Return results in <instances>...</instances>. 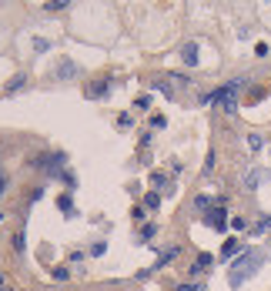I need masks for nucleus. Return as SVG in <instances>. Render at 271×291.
<instances>
[{"mask_svg":"<svg viewBox=\"0 0 271 291\" xmlns=\"http://www.w3.org/2000/svg\"><path fill=\"white\" fill-rule=\"evenodd\" d=\"M131 124H134V121H131V114H121V117H117V127H131Z\"/></svg>","mask_w":271,"mask_h":291,"instance_id":"4be33fe9","label":"nucleus"},{"mask_svg":"<svg viewBox=\"0 0 271 291\" xmlns=\"http://www.w3.org/2000/svg\"><path fill=\"white\" fill-rule=\"evenodd\" d=\"M231 228H234V231H245L248 221H245V218H231Z\"/></svg>","mask_w":271,"mask_h":291,"instance_id":"aec40b11","label":"nucleus"},{"mask_svg":"<svg viewBox=\"0 0 271 291\" xmlns=\"http://www.w3.org/2000/svg\"><path fill=\"white\" fill-rule=\"evenodd\" d=\"M24 84H27V77H24V74H14V77L7 81V94H14V90H20Z\"/></svg>","mask_w":271,"mask_h":291,"instance_id":"9d476101","label":"nucleus"},{"mask_svg":"<svg viewBox=\"0 0 271 291\" xmlns=\"http://www.w3.org/2000/svg\"><path fill=\"white\" fill-rule=\"evenodd\" d=\"M261 147H264V134L251 131V134H248V151H261Z\"/></svg>","mask_w":271,"mask_h":291,"instance_id":"1a4fd4ad","label":"nucleus"},{"mask_svg":"<svg viewBox=\"0 0 271 291\" xmlns=\"http://www.w3.org/2000/svg\"><path fill=\"white\" fill-rule=\"evenodd\" d=\"M14 251L17 254H24V231H17L14 235Z\"/></svg>","mask_w":271,"mask_h":291,"instance_id":"4468645a","label":"nucleus"},{"mask_svg":"<svg viewBox=\"0 0 271 291\" xmlns=\"http://www.w3.org/2000/svg\"><path fill=\"white\" fill-rule=\"evenodd\" d=\"M177 291H204L201 284H177Z\"/></svg>","mask_w":271,"mask_h":291,"instance_id":"b1692460","label":"nucleus"},{"mask_svg":"<svg viewBox=\"0 0 271 291\" xmlns=\"http://www.w3.org/2000/svg\"><path fill=\"white\" fill-rule=\"evenodd\" d=\"M194 204H198V208H211V198H207V194H198V198H194Z\"/></svg>","mask_w":271,"mask_h":291,"instance_id":"a211bd4d","label":"nucleus"},{"mask_svg":"<svg viewBox=\"0 0 271 291\" xmlns=\"http://www.w3.org/2000/svg\"><path fill=\"white\" fill-rule=\"evenodd\" d=\"M144 204H147V208H158V204H161V198H158V194H154V191H147V198H144Z\"/></svg>","mask_w":271,"mask_h":291,"instance_id":"2eb2a0df","label":"nucleus"},{"mask_svg":"<svg viewBox=\"0 0 271 291\" xmlns=\"http://www.w3.org/2000/svg\"><path fill=\"white\" fill-rule=\"evenodd\" d=\"M67 278H71L67 268H54V281H67Z\"/></svg>","mask_w":271,"mask_h":291,"instance_id":"f3484780","label":"nucleus"},{"mask_svg":"<svg viewBox=\"0 0 271 291\" xmlns=\"http://www.w3.org/2000/svg\"><path fill=\"white\" fill-rule=\"evenodd\" d=\"M80 74V67L74 64V60H64V64L57 67V77H61V81H64V77H77Z\"/></svg>","mask_w":271,"mask_h":291,"instance_id":"423d86ee","label":"nucleus"},{"mask_svg":"<svg viewBox=\"0 0 271 291\" xmlns=\"http://www.w3.org/2000/svg\"><path fill=\"white\" fill-rule=\"evenodd\" d=\"M151 184H154V187H164V174H158V171H154V174H151Z\"/></svg>","mask_w":271,"mask_h":291,"instance_id":"5701e85b","label":"nucleus"},{"mask_svg":"<svg viewBox=\"0 0 271 291\" xmlns=\"http://www.w3.org/2000/svg\"><path fill=\"white\" fill-rule=\"evenodd\" d=\"M258 265H261V254H255V251H241L238 258L231 261V275H228V281H231V288H241V284L248 281V278L258 271Z\"/></svg>","mask_w":271,"mask_h":291,"instance_id":"f257e3e1","label":"nucleus"},{"mask_svg":"<svg viewBox=\"0 0 271 291\" xmlns=\"http://www.w3.org/2000/svg\"><path fill=\"white\" fill-rule=\"evenodd\" d=\"M181 60H184L188 67H194V64L201 60V57H198V41H188V44L181 47Z\"/></svg>","mask_w":271,"mask_h":291,"instance_id":"f03ea898","label":"nucleus"},{"mask_svg":"<svg viewBox=\"0 0 271 291\" xmlns=\"http://www.w3.org/2000/svg\"><path fill=\"white\" fill-rule=\"evenodd\" d=\"M221 111L224 114H238V101H234V97H224V101H221Z\"/></svg>","mask_w":271,"mask_h":291,"instance_id":"f8f14e48","label":"nucleus"},{"mask_svg":"<svg viewBox=\"0 0 271 291\" xmlns=\"http://www.w3.org/2000/svg\"><path fill=\"white\" fill-rule=\"evenodd\" d=\"M154 231H158V228H154V224H147V228H141V241H147V238H154Z\"/></svg>","mask_w":271,"mask_h":291,"instance_id":"6ab92c4d","label":"nucleus"},{"mask_svg":"<svg viewBox=\"0 0 271 291\" xmlns=\"http://www.w3.org/2000/svg\"><path fill=\"white\" fill-rule=\"evenodd\" d=\"M67 7V0H50L47 4V10H64Z\"/></svg>","mask_w":271,"mask_h":291,"instance_id":"412c9836","label":"nucleus"},{"mask_svg":"<svg viewBox=\"0 0 271 291\" xmlns=\"http://www.w3.org/2000/svg\"><path fill=\"white\" fill-rule=\"evenodd\" d=\"M104 251H107V244H104V241H94V244H91V254H94V258H101Z\"/></svg>","mask_w":271,"mask_h":291,"instance_id":"dca6fc26","label":"nucleus"},{"mask_svg":"<svg viewBox=\"0 0 271 291\" xmlns=\"http://www.w3.org/2000/svg\"><path fill=\"white\" fill-rule=\"evenodd\" d=\"M0 194H4V174H0Z\"/></svg>","mask_w":271,"mask_h":291,"instance_id":"393cba45","label":"nucleus"},{"mask_svg":"<svg viewBox=\"0 0 271 291\" xmlns=\"http://www.w3.org/2000/svg\"><path fill=\"white\" fill-rule=\"evenodd\" d=\"M211 261H215V258H211V254H201V258H198V261H194V265H191V275L198 278L201 271H204V268H211Z\"/></svg>","mask_w":271,"mask_h":291,"instance_id":"6e6552de","label":"nucleus"},{"mask_svg":"<svg viewBox=\"0 0 271 291\" xmlns=\"http://www.w3.org/2000/svg\"><path fill=\"white\" fill-rule=\"evenodd\" d=\"M87 94L91 97H107V94H111V84H107V81H97V87H91Z\"/></svg>","mask_w":271,"mask_h":291,"instance_id":"9b49d317","label":"nucleus"},{"mask_svg":"<svg viewBox=\"0 0 271 291\" xmlns=\"http://www.w3.org/2000/svg\"><path fill=\"white\" fill-rule=\"evenodd\" d=\"M57 208L64 211L67 218H77V208H74V198H71V194H61V198H57Z\"/></svg>","mask_w":271,"mask_h":291,"instance_id":"39448f33","label":"nucleus"},{"mask_svg":"<svg viewBox=\"0 0 271 291\" xmlns=\"http://www.w3.org/2000/svg\"><path fill=\"white\" fill-rule=\"evenodd\" d=\"M224 218H228V214H224L221 208H215V211H207V214H204V221L215 228V231H224V228H228V221H224Z\"/></svg>","mask_w":271,"mask_h":291,"instance_id":"7ed1b4c3","label":"nucleus"},{"mask_svg":"<svg viewBox=\"0 0 271 291\" xmlns=\"http://www.w3.org/2000/svg\"><path fill=\"white\" fill-rule=\"evenodd\" d=\"M134 107H137V111H151V94H141L134 101Z\"/></svg>","mask_w":271,"mask_h":291,"instance_id":"ddd939ff","label":"nucleus"},{"mask_svg":"<svg viewBox=\"0 0 271 291\" xmlns=\"http://www.w3.org/2000/svg\"><path fill=\"white\" fill-rule=\"evenodd\" d=\"M0 288H4V275H0Z\"/></svg>","mask_w":271,"mask_h":291,"instance_id":"a878e982","label":"nucleus"},{"mask_svg":"<svg viewBox=\"0 0 271 291\" xmlns=\"http://www.w3.org/2000/svg\"><path fill=\"white\" fill-rule=\"evenodd\" d=\"M241 251H245V244L238 241V238H228V241H224V248H221V258L228 261V258H238Z\"/></svg>","mask_w":271,"mask_h":291,"instance_id":"20e7f679","label":"nucleus"},{"mask_svg":"<svg viewBox=\"0 0 271 291\" xmlns=\"http://www.w3.org/2000/svg\"><path fill=\"white\" fill-rule=\"evenodd\" d=\"M268 178H271V171H251V174L245 178V187H258L261 181H268Z\"/></svg>","mask_w":271,"mask_h":291,"instance_id":"0eeeda50","label":"nucleus"}]
</instances>
